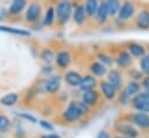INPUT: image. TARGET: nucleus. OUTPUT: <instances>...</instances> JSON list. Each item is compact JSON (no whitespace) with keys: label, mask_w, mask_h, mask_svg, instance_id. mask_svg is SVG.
Returning <instances> with one entry per match:
<instances>
[{"label":"nucleus","mask_w":149,"mask_h":138,"mask_svg":"<svg viewBox=\"0 0 149 138\" xmlns=\"http://www.w3.org/2000/svg\"><path fill=\"white\" fill-rule=\"evenodd\" d=\"M116 130L126 138H136L139 135L137 130L130 123H119L116 125Z\"/></svg>","instance_id":"4"},{"label":"nucleus","mask_w":149,"mask_h":138,"mask_svg":"<svg viewBox=\"0 0 149 138\" xmlns=\"http://www.w3.org/2000/svg\"><path fill=\"white\" fill-rule=\"evenodd\" d=\"M90 70L93 73V75H97V77H102L107 73V67L105 65H102L100 61L92 63L90 66Z\"/></svg>","instance_id":"20"},{"label":"nucleus","mask_w":149,"mask_h":138,"mask_svg":"<svg viewBox=\"0 0 149 138\" xmlns=\"http://www.w3.org/2000/svg\"><path fill=\"white\" fill-rule=\"evenodd\" d=\"M132 104L133 107L140 111V112H148L149 114V99L147 97V95L144 93H140L137 95H135L132 100Z\"/></svg>","instance_id":"2"},{"label":"nucleus","mask_w":149,"mask_h":138,"mask_svg":"<svg viewBox=\"0 0 149 138\" xmlns=\"http://www.w3.org/2000/svg\"><path fill=\"white\" fill-rule=\"evenodd\" d=\"M140 83L139 82H136V81H130V82H128V85L126 86V88L123 89L125 90V93L130 97V96H135V95H137V93L140 92Z\"/></svg>","instance_id":"23"},{"label":"nucleus","mask_w":149,"mask_h":138,"mask_svg":"<svg viewBox=\"0 0 149 138\" xmlns=\"http://www.w3.org/2000/svg\"><path fill=\"white\" fill-rule=\"evenodd\" d=\"M142 87H144L147 90H149V77H146L142 81Z\"/></svg>","instance_id":"37"},{"label":"nucleus","mask_w":149,"mask_h":138,"mask_svg":"<svg viewBox=\"0 0 149 138\" xmlns=\"http://www.w3.org/2000/svg\"><path fill=\"white\" fill-rule=\"evenodd\" d=\"M129 96L125 93V90H122L121 93H120V97H119V100H120V102L122 103V104H127L128 103V101H129Z\"/></svg>","instance_id":"34"},{"label":"nucleus","mask_w":149,"mask_h":138,"mask_svg":"<svg viewBox=\"0 0 149 138\" xmlns=\"http://www.w3.org/2000/svg\"><path fill=\"white\" fill-rule=\"evenodd\" d=\"M128 121L130 122V124H134L139 128H142V129L149 128V115L148 114H143V112L130 114L128 116Z\"/></svg>","instance_id":"3"},{"label":"nucleus","mask_w":149,"mask_h":138,"mask_svg":"<svg viewBox=\"0 0 149 138\" xmlns=\"http://www.w3.org/2000/svg\"><path fill=\"white\" fill-rule=\"evenodd\" d=\"M140 66H141L142 72H143L144 74H147V77H149V55H144V56L141 58Z\"/></svg>","instance_id":"30"},{"label":"nucleus","mask_w":149,"mask_h":138,"mask_svg":"<svg viewBox=\"0 0 149 138\" xmlns=\"http://www.w3.org/2000/svg\"><path fill=\"white\" fill-rule=\"evenodd\" d=\"M99 59H100V63L105 66H108L111 64H113V59L109 57V56H106V55H99Z\"/></svg>","instance_id":"31"},{"label":"nucleus","mask_w":149,"mask_h":138,"mask_svg":"<svg viewBox=\"0 0 149 138\" xmlns=\"http://www.w3.org/2000/svg\"><path fill=\"white\" fill-rule=\"evenodd\" d=\"M144 94H146V95H147V97L149 99V90H147V92H144Z\"/></svg>","instance_id":"40"},{"label":"nucleus","mask_w":149,"mask_h":138,"mask_svg":"<svg viewBox=\"0 0 149 138\" xmlns=\"http://www.w3.org/2000/svg\"><path fill=\"white\" fill-rule=\"evenodd\" d=\"M17 115H19L20 117H22V118H24V119L31 122V123H36V122H37V118L34 117L33 115H29V114H26V112H21V114H17Z\"/></svg>","instance_id":"33"},{"label":"nucleus","mask_w":149,"mask_h":138,"mask_svg":"<svg viewBox=\"0 0 149 138\" xmlns=\"http://www.w3.org/2000/svg\"><path fill=\"white\" fill-rule=\"evenodd\" d=\"M86 20V12H85V8L83 5H77L74 7V10H73V21L80 26L85 22Z\"/></svg>","instance_id":"12"},{"label":"nucleus","mask_w":149,"mask_h":138,"mask_svg":"<svg viewBox=\"0 0 149 138\" xmlns=\"http://www.w3.org/2000/svg\"><path fill=\"white\" fill-rule=\"evenodd\" d=\"M136 26H137V28H140L142 30L149 29V10L143 9L139 13V15L136 17Z\"/></svg>","instance_id":"9"},{"label":"nucleus","mask_w":149,"mask_h":138,"mask_svg":"<svg viewBox=\"0 0 149 138\" xmlns=\"http://www.w3.org/2000/svg\"><path fill=\"white\" fill-rule=\"evenodd\" d=\"M40 15H41V6L36 2L30 3L26 10V20L28 22H35L38 20Z\"/></svg>","instance_id":"7"},{"label":"nucleus","mask_w":149,"mask_h":138,"mask_svg":"<svg viewBox=\"0 0 149 138\" xmlns=\"http://www.w3.org/2000/svg\"><path fill=\"white\" fill-rule=\"evenodd\" d=\"M80 116H81V114H80V111L78 110L76 102H71V103L68 106V108L65 109V111L63 112V117H64L65 121H68V122H74V121H77Z\"/></svg>","instance_id":"5"},{"label":"nucleus","mask_w":149,"mask_h":138,"mask_svg":"<svg viewBox=\"0 0 149 138\" xmlns=\"http://www.w3.org/2000/svg\"><path fill=\"white\" fill-rule=\"evenodd\" d=\"M26 1L24 0H14L12 5L9 6V14L10 15H19L26 7Z\"/></svg>","instance_id":"19"},{"label":"nucleus","mask_w":149,"mask_h":138,"mask_svg":"<svg viewBox=\"0 0 149 138\" xmlns=\"http://www.w3.org/2000/svg\"><path fill=\"white\" fill-rule=\"evenodd\" d=\"M97 138H111V137H109V133H108L107 131L102 130V131H100V132L97 135Z\"/></svg>","instance_id":"36"},{"label":"nucleus","mask_w":149,"mask_h":138,"mask_svg":"<svg viewBox=\"0 0 149 138\" xmlns=\"http://www.w3.org/2000/svg\"><path fill=\"white\" fill-rule=\"evenodd\" d=\"M100 89L104 94V96L107 99V100H113L115 97V94H116V89L108 82V81H102L100 83Z\"/></svg>","instance_id":"13"},{"label":"nucleus","mask_w":149,"mask_h":138,"mask_svg":"<svg viewBox=\"0 0 149 138\" xmlns=\"http://www.w3.org/2000/svg\"><path fill=\"white\" fill-rule=\"evenodd\" d=\"M130 74H134V75H133L134 79H139V78L142 77V73L139 72V71H135V70H132V71H130Z\"/></svg>","instance_id":"38"},{"label":"nucleus","mask_w":149,"mask_h":138,"mask_svg":"<svg viewBox=\"0 0 149 138\" xmlns=\"http://www.w3.org/2000/svg\"><path fill=\"white\" fill-rule=\"evenodd\" d=\"M128 51H129V55L134 56V57H143L144 53H146V50L141 45V44H137V43H132L129 44L128 46Z\"/></svg>","instance_id":"21"},{"label":"nucleus","mask_w":149,"mask_h":138,"mask_svg":"<svg viewBox=\"0 0 149 138\" xmlns=\"http://www.w3.org/2000/svg\"><path fill=\"white\" fill-rule=\"evenodd\" d=\"M134 12H135L134 5H133L132 2H128V1H127V2H123V3L120 6V9H119L118 15H119V19H120L121 21H127L128 19H130V17L133 16Z\"/></svg>","instance_id":"6"},{"label":"nucleus","mask_w":149,"mask_h":138,"mask_svg":"<svg viewBox=\"0 0 149 138\" xmlns=\"http://www.w3.org/2000/svg\"><path fill=\"white\" fill-rule=\"evenodd\" d=\"M115 61H116V64H118L119 66H121V67H128V66L132 64V57H130L129 52H127V51H121V52H119V55H118Z\"/></svg>","instance_id":"17"},{"label":"nucleus","mask_w":149,"mask_h":138,"mask_svg":"<svg viewBox=\"0 0 149 138\" xmlns=\"http://www.w3.org/2000/svg\"><path fill=\"white\" fill-rule=\"evenodd\" d=\"M41 58L45 61V63H51L55 60V53L50 50V49H44L42 52H41Z\"/></svg>","instance_id":"28"},{"label":"nucleus","mask_w":149,"mask_h":138,"mask_svg":"<svg viewBox=\"0 0 149 138\" xmlns=\"http://www.w3.org/2000/svg\"><path fill=\"white\" fill-rule=\"evenodd\" d=\"M10 126V121L7 116L0 115V132H7Z\"/></svg>","instance_id":"29"},{"label":"nucleus","mask_w":149,"mask_h":138,"mask_svg":"<svg viewBox=\"0 0 149 138\" xmlns=\"http://www.w3.org/2000/svg\"><path fill=\"white\" fill-rule=\"evenodd\" d=\"M81 100L85 104H87L88 107L90 106H93L97 103L98 101V93L92 89V90H87V92H83V95H81Z\"/></svg>","instance_id":"16"},{"label":"nucleus","mask_w":149,"mask_h":138,"mask_svg":"<svg viewBox=\"0 0 149 138\" xmlns=\"http://www.w3.org/2000/svg\"><path fill=\"white\" fill-rule=\"evenodd\" d=\"M95 85H97V79H95L93 75L88 74V75H85V77L83 78L79 88H80L83 92H87V90H92V89L95 87Z\"/></svg>","instance_id":"11"},{"label":"nucleus","mask_w":149,"mask_h":138,"mask_svg":"<svg viewBox=\"0 0 149 138\" xmlns=\"http://www.w3.org/2000/svg\"><path fill=\"white\" fill-rule=\"evenodd\" d=\"M56 63L59 67L64 68V67H68L70 61H71V56L68 51H59L57 55H56Z\"/></svg>","instance_id":"14"},{"label":"nucleus","mask_w":149,"mask_h":138,"mask_svg":"<svg viewBox=\"0 0 149 138\" xmlns=\"http://www.w3.org/2000/svg\"><path fill=\"white\" fill-rule=\"evenodd\" d=\"M40 125H41L43 129H45L47 131H52V130H54V126H52L49 122H47V121H40Z\"/></svg>","instance_id":"35"},{"label":"nucleus","mask_w":149,"mask_h":138,"mask_svg":"<svg viewBox=\"0 0 149 138\" xmlns=\"http://www.w3.org/2000/svg\"><path fill=\"white\" fill-rule=\"evenodd\" d=\"M107 81L118 90L120 89V86H121V82H122V78H121V74L118 70H111L108 71L107 73Z\"/></svg>","instance_id":"8"},{"label":"nucleus","mask_w":149,"mask_h":138,"mask_svg":"<svg viewBox=\"0 0 149 138\" xmlns=\"http://www.w3.org/2000/svg\"><path fill=\"white\" fill-rule=\"evenodd\" d=\"M55 21V8L54 7H49L47 13H45V16H44V24L45 26H51Z\"/></svg>","instance_id":"27"},{"label":"nucleus","mask_w":149,"mask_h":138,"mask_svg":"<svg viewBox=\"0 0 149 138\" xmlns=\"http://www.w3.org/2000/svg\"><path fill=\"white\" fill-rule=\"evenodd\" d=\"M76 104H77V108H78V110L80 111L81 115H85V114L88 112V106L85 104L83 101H80V102H76Z\"/></svg>","instance_id":"32"},{"label":"nucleus","mask_w":149,"mask_h":138,"mask_svg":"<svg viewBox=\"0 0 149 138\" xmlns=\"http://www.w3.org/2000/svg\"><path fill=\"white\" fill-rule=\"evenodd\" d=\"M106 5H107V9H108V15L113 16L115 14L119 13V9H120V1L118 0H109V1H106Z\"/></svg>","instance_id":"25"},{"label":"nucleus","mask_w":149,"mask_h":138,"mask_svg":"<svg viewBox=\"0 0 149 138\" xmlns=\"http://www.w3.org/2000/svg\"><path fill=\"white\" fill-rule=\"evenodd\" d=\"M108 17V9H107V5L106 2H102L99 5V8L95 13V19L98 21V23H105L106 20Z\"/></svg>","instance_id":"18"},{"label":"nucleus","mask_w":149,"mask_h":138,"mask_svg":"<svg viewBox=\"0 0 149 138\" xmlns=\"http://www.w3.org/2000/svg\"><path fill=\"white\" fill-rule=\"evenodd\" d=\"M41 138H61L58 135H55V133H51V135H45V136H42Z\"/></svg>","instance_id":"39"},{"label":"nucleus","mask_w":149,"mask_h":138,"mask_svg":"<svg viewBox=\"0 0 149 138\" xmlns=\"http://www.w3.org/2000/svg\"><path fill=\"white\" fill-rule=\"evenodd\" d=\"M45 90L49 93H56L59 88H61V79L59 77H51L47 80L45 85Z\"/></svg>","instance_id":"15"},{"label":"nucleus","mask_w":149,"mask_h":138,"mask_svg":"<svg viewBox=\"0 0 149 138\" xmlns=\"http://www.w3.org/2000/svg\"><path fill=\"white\" fill-rule=\"evenodd\" d=\"M19 100V96L17 94L15 93H9V94H6L5 96L1 97L0 100V103L3 104V106H7V107H10V106H14Z\"/></svg>","instance_id":"24"},{"label":"nucleus","mask_w":149,"mask_h":138,"mask_svg":"<svg viewBox=\"0 0 149 138\" xmlns=\"http://www.w3.org/2000/svg\"><path fill=\"white\" fill-rule=\"evenodd\" d=\"M113 138H126V137H123V136H116V137H113Z\"/></svg>","instance_id":"41"},{"label":"nucleus","mask_w":149,"mask_h":138,"mask_svg":"<svg viewBox=\"0 0 149 138\" xmlns=\"http://www.w3.org/2000/svg\"><path fill=\"white\" fill-rule=\"evenodd\" d=\"M0 31H5V32H10L14 35H21V36H29L30 32L23 29H17V28H10V27H5V26H0Z\"/></svg>","instance_id":"26"},{"label":"nucleus","mask_w":149,"mask_h":138,"mask_svg":"<svg viewBox=\"0 0 149 138\" xmlns=\"http://www.w3.org/2000/svg\"><path fill=\"white\" fill-rule=\"evenodd\" d=\"M84 8H85V12H86V15L93 16V15H95V13L99 8V2L97 0H88V1H86Z\"/></svg>","instance_id":"22"},{"label":"nucleus","mask_w":149,"mask_h":138,"mask_svg":"<svg viewBox=\"0 0 149 138\" xmlns=\"http://www.w3.org/2000/svg\"><path fill=\"white\" fill-rule=\"evenodd\" d=\"M72 13V5L69 1H62L56 7V15L59 23L64 24L69 21Z\"/></svg>","instance_id":"1"},{"label":"nucleus","mask_w":149,"mask_h":138,"mask_svg":"<svg viewBox=\"0 0 149 138\" xmlns=\"http://www.w3.org/2000/svg\"><path fill=\"white\" fill-rule=\"evenodd\" d=\"M81 80H83V77H81L78 72L69 71V72L65 73V81H66L70 86H72V87H79Z\"/></svg>","instance_id":"10"}]
</instances>
